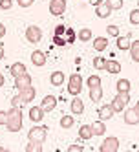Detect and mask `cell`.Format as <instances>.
I'll use <instances>...</instances> for the list:
<instances>
[{
    "mask_svg": "<svg viewBox=\"0 0 139 152\" xmlns=\"http://www.w3.org/2000/svg\"><path fill=\"white\" fill-rule=\"evenodd\" d=\"M7 132H18L22 130V110L20 108H15L11 106V110L7 112Z\"/></svg>",
    "mask_w": 139,
    "mask_h": 152,
    "instance_id": "1",
    "label": "cell"
},
{
    "mask_svg": "<svg viewBox=\"0 0 139 152\" xmlns=\"http://www.w3.org/2000/svg\"><path fill=\"white\" fill-rule=\"evenodd\" d=\"M68 94L70 95H79L81 90H82V77H81V73H71L70 75V79H68Z\"/></svg>",
    "mask_w": 139,
    "mask_h": 152,
    "instance_id": "2",
    "label": "cell"
},
{
    "mask_svg": "<svg viewBox=\"0 0 139 152\" xmlns=\"http://www.w3.org/2000/svg\"><path fill=\"white\" fill-rule=\"evenodd\" d=\"M46 136H48V126H40V125L33 126V128L28 132V139L33 141V143H44V141H46Z\"/></svg>",
    "mask_w": 139,
    "mask_h": 152,
    "instance_id": "3",
    "label": "cell"
},
{
    "mask_svg": "<svg viewBox=\"0 0 139 152\" xmlns=\"http://www.w3.org/2000/svg\"><path fill=\"white\" fill-rule=\"evenodd\" d=\"M117 148H119V139L110 136V137H104V141L99 147V152H117Z\"/></svg>",
    "mask_w": 139,
    "mask_h": 152,
    "instance_id": "4",
    "label": "cell"
},
{
    "mask_svg": "<svg viewBox=\"0 0 139 152\" xmlns=\"http://www.w3.org/2000/svg\"><path fill=\"white\" fill-rule=\"evenodd\" d=\"M26 39H28V42H31V44H37V42L42 40V29L39 26H28Z\"/></svg>",
    "mask_w": 139,
    "mask_h": 152,
    "instance_id": "5",
    "label": "cell"
},
{
    "mask_svg": "<svg viewBox=\"0 0 139 152\" xmlns=\"http://www.w3.org/2000/svg\"><path fill=\"white\" fill-rule=\"evenodd\" d=\"M49 13L53 17H60L66 13V0H51L49 2Z\"/></svg>",
    "mask_w": 139,
    "mask_h": 152,
    "instance_id": "6",
    "label": "cell"
},
{
    "mask_svg": "<svg viewBox=\"0 0 139 152\" xmlns=\"http://www.w3.org/2000/svg\"><path fill=\"white\" fill-rule=\"evenodd\" d=\"M28 86H31V75L29 73H24V75L15 77V88L18 92H22L24 88H28Z\"/></svg>",
    "mask_w": 139,
    "mask_h": 152,
    "instance_id": "7",
    "label": "cell"
},
{
    "mask_svg": "<svg viewBox=\"0 0 139 152\" xmlns=\"http://www.w3.org/2000/svg\"><path fill=\"white\" fill-rule=\"evenodd\" d=\"M114 108H112V104L108 103V104H103V106H99V110H97V115H99V119L101 121H108V119H112L114 117Z\"/></svg>",
    "mask_w": 139,
    "mask_h": 152,
    "instance_id": "8",
    "label": "cell"
},
{
    "mask_svg": "<svg viewBox=\"0 0 139 152\" xmlns=\"http://www.w3.org/2000/svg\"><path fill=\"white\" fill-rule=\"evenodd\" d=\"M124 123L126 125H137L139 123V112L135 110V108H128V110H124Z\"/></svg>",
    "mask_w": 139,
    "mask_h": 152,
    "instance_id": "9",
    "label": "cell"
},
{
    "mask_svg": "<svg viewBox=\"0 0 139 152\" xmlns=\"http://www.w3.org/2000/svg\"><path fill=\"white\" fill-rule=\"evenodd\" d=\"M55 106H57V97H55V95H46L44 99H42V103H40V108H42L44 112L55 110Z\"/></svg>",
    "mask_w": 139,
    "mask_h": 152,
    "instance_id": "10",
    "label": "cell"
},
{
    "mask_svg": "<svg viewBox=\"0 0 139 152\" xmlns=\"http://www.w3.org/2000/svg\"><path fill=\"white\" fill-rule=\"evenodd\" d=\"M70 108H71V114H73V115H81V114L84 112V103H82V99H81L79 95H75V97L71 99Z\"/></svg>",
    "mask_w": 139,
    "mask_h": 152,
    "instance_id": "11",
    "label": "cell"
},
{
    "mask_svg": "<svg viewBox=\"0 0 139 152\" xmlns=\"http://www.w3.org/2000/svg\"><path fill=\"white\" fill-rule=\"evenodd\" d=\"M44 114H46V112L42 110L40 106H31V108H29V119H31L33 123H40L42 119H44Z\"/></svg>",
    "mask_w": 139,
    "mask_h": 152,
    "instance_id": "12",
    "label": "cell"
},
{
    "mask_svg": "<svg viewBox=\"0 0 139 152\" xmlns=\"http://www.w3.org/2000/svg\"><path fill=\"white\" fill-rule=\"evenodd\" d=\"M64 81H66V75H64V72H51V75H49L51 86H62Z\"/></svg>",
    "mask_w": 139,
    "mask_h": 152,
    "instance_id": "13",
    "label": "cell"
},
{
    "mask_svg": "<svg viewBox=\"0 0 139 152\" xmlns=\"http://www.w3.org/2000/svg\"><path fill=\"white\" fill-rule=\"evenodd\" d=\"M104 70L108 72V73H112V75H115V73H119V72H121V62H119V61H115V59H110V61H106Z\"/></svg>",
    "mask_w": 139,
    "mask_h": 152,
    "instance_id": "14",
    "label": "cell"
},
{
    "mask_svg": "<svg viewBox=\"0 0 139 152\" xmlns=\"http://www.w3.org/2000/svg\"><path fill=\"white\" fill-rule=\"evenodd\" d=\"M31 62H33L35 66H44V64H46V53L35 50L33 53H31Z\"/></svg>",
    "mask_w": 139,
    "mask_h": 152,
    "instance_id": "15",
    "label": "cell"
},
{
    "mask_svg": "<svg viewBox=\"0 0 139 152\" xmlns=\"http://www.w3.org/2000/svg\"><path fill=\"white\" fill-rule=\"evenodd\" d=\"M9 73H11L13 77H18V75L28 73V70H26V66H24L22 62H13L11 66H9Z\"/></svg>",
    "mask_w": 139,
    "mask_h": 152,
    "instance_id": "16",
    "label": "cell"
},
{
    "mask_svg": "<svg viewBox=\"0 0 139 152\" xmlns=\"http://www.w3.org/2000/svg\"><path fill=\"white\" fill-rule=\"evenodd\" d=\"M92 137H93V128H92V125H82V126L79 128V139L88 141V139H92Z\"/></svg>",
    "mask_w": 139,
    "mask_h": 152,
    "instance_id": "17",
    "label": "cell"
},
{
    "mask_svg": "<svg viewBox=\"0 0 139 152\" xmlns=\"http://www.w3.org/2000/svg\"><path fill=\"white\" fill-rule=\"evenodd\" d=\"M95 15H97L99 18H106V17H110V15H112V7L104 2V4H101V6L95 7Z\"/></svg>",
    "mask_w": 139,
    "mask_h": 152,
    "instance_id": "18",
    "label": "cell"
},
{
    "mask_svg": "<svg viewBox=\"0 0 139 152\" xmlns=\"http://www.w3.org/2000/svg\"><path fill=\"white\" fill-rule=\"evenodd\" d=\"M20 95H22V99H24V103H31L35 99V95H37V90L33 88V86H28V88H24L22 92H18Z\"/></svg>",
    "mask_w": 139,
    "mask_h": 152,
    "instance_id": "19",
    "label": "cell"
},
{
    "mask_svg": "<svg viewBox=\"0 0 139 152\" xmlns=\"http://www.w3.org/2000/svg\"><path fill=\"white\" fill-rule=\"evenodd\" d=\"M106 48H108V39H106V37H95V40H93V50L101 53Z\"/></svg>",
    "mask_w": 139,
    "mask_h": 152,
    "instance_id": "20",
    "label": "cell"
},
{
    "mask_svg": "<svg viewBox=\"0 0 139 152\" xmlns=\"http://www.w3.org/2000/svg\"><path fill=\"white\" fill-rule=\"evenodd\" d=\"M92 128H93V136H104V132H106V125H104V121H95L93 125H92Z\"/></svg>",
    "mask_w": 139,
    "mask_h": 152,
    "instance_id": "21",
    "label": "cell"
},
{
    "mask_svg": "<svg viewBox=\"0 0 139 152\" xmlns=\"http://www.w3.org/2000/svg\"><path fill=\"white\" fill-rule=\"evenodd\" d=\"M130 44H132V42H130V37H117V48H119V50H123V51H128V50H130Z\"/></svg>",
    "mask_w": 139,
    "mask_h": 152,
    "instance_id": "22",
    "label": "cell"
},
{
    "mask_svg": "<svg viewBox=\"0 0 139 152\" xmlns=\"http://www.w3.org/2000/svg\"><path fill=\"white\" fill-rule=\"evenodd\" d=\"M90 99L93 103H97L103 99V88L101 86H93V88H90Z\"/></svg>",
    "mask_w": 139,
    "mask_h": 152,
    "instance_id": "23",
    "label": "cell"
},
{
    "mask_svg": "<svg viewBox=\"0 0 139 152\" xmlns=\"http://www.w3.org/2000/svg\"><path fill=\"white\" fill-rule=\"evenodd\" d=\"M130 57H132V61L134 62H139V40H134L132 44H130Z\"/></svg>",
    "mask_w": 139,
    "mask_h": 152,
    "instance_id": "24",
    "label": "cell"
},
{
    "mask_svg": "<svg viewBox=\"0 0 139 152\" xmlns=\"http://www.w3.org/2000/svg\"><path fill=\"white\" fill-rule=\"evenodd\" d=\"M92 37H93V33H92V29H88V28H82L77 33V39L81 42H88V40H92Z\"/></svg>",
    "mask_w": 139,
    "mask_h": 152,
    "instance_id": "25",
    "label": "cell"
},
{
    "mask_svg": "<svg viewBox=\"0 0 139 152\" xmlns=\"http://www.w3.org/2000/svg\"><path fill=\"white\" fill-rule=\"evenodd\" d=\"M115 86H117V92H130V88H132V84L128 79H119Z\"/></svg>",
    "mask_w": 139,
    "mask_h": 152,
    "instance_id": "26",
    "label": "cell"
},
{
    "mask_svg": "<svg viewBox=\"0 0 139 152\" xmlns=\"http://www.w3.org/2000/svg\"><path fill=\"white\" fill-rule=\"evenodd\" d=\"M73 123H75V119H73V115H62V117H60V126H62L64 130L71 128V126H73Z\"/></svg>",
    "mask_w": 139,
    "mask_h": 152,
    "instance_id": "27",
    "label": "cell"
},
{
    "mask_svg": "<svg viewBox=\"0 0 139 152\" xmlns=\"http://www.w3.org/2000/svg\"><path fill=\"white\" fill-rule=\"evenodd\" d=\"M64 37H66V42L68 44H73V42L77 40V31L73 28H66V33H64Z\"/></svg>",
    "mask_w": 139,
    "mask_h": 152,
    "instance_id": "28",
    "label": "cell"
},
{
    "mask_svg": "<svg viewBox=\"0 0 139 152\" xmlns=\"http://www.w3.org/2000/svg\"><path fill=\"white\" fill-rule=\"evenodd\" d=\"M86 84H88V88H93V86H101V77L97 73L95 75H90V77L86 79Z\"/></svg>",
    "mask_w": 139,
    "mask_h": 152,
    "instance_id": "29",
    "label": "cell"
},
{
    "mask_svg": "<svg viewBox=\"0 0 139 152\" xmlns=\"http://www.w3.org/2000/svg\"><path fill=\"white\" fill-rule=\"evenodd\" d=\"M110 104H112V108H114V112L117 114V112H124V103H121L117 97H114V101H110Z\"/></svg>",
    "mask_w": 139,
    "mask_h": 152,
    "instance_id": "30",
    "label": "cell"
},
{
    "mask_svg": "<svg viewBox=\"0 0 139 152\" xmlns=\"http://www.w3.org/2000/svg\"><path fill=\"white\" fill-rule=\"evenodd\" d=\"M106 33H108V37H119L121 35V31H119V26H115V24H110V26H106Z\"/></svg>",
    "mask_w": 139,
    "mask_h": 152,
    "instance_id": "31",
    "label": "cell"
},
{
    "mask_svg": "<svg viewBox=\"0 0 139 152\" xmlns=\"http://www.w3.org/2000/svg\"><path fill=\"white\" fill-rule=\"evenodd\" d=\"M26 152H42V143H33V141H29L26 145Z\"/></svg>",
    "mask_w": 139,
    "mask_h": 152,
    "instance_id": "32",
    "label": "cell"
},
{
    "mask_svg": "<svg viewBox=\"0 0 139 152\" xmlns=\"http://www.w3.org/2000/svg\"><path fill=\"white\" fill-rule=\"evenodd\" d=\"M108 59H104V57H95L93 59V68L95 70H104V64Z\"/></svg>",
    "mask_w": 139,
    "mask_h": 152,
    "instance_id": "33",
    "label": "cell"
},
{
    "mask_svg": "<svg viewBox=\"0 0 139 152\" xmlns=\"http://www.w3.org/2000/svg\"><path fill=\"white\" fill-rule=\"evenodd\" d=\"M22 104H26V103H24V99H22V95L17 94L13 99H11V106H15V108H22Z\"/></svg>",
    "mask_w": 139,
    "mask_h": 152,
    "instance_id": "34",
    "label": "cell"
},
{
    "mask_svg": "<svg viewBox=\"0 0 139 152\" xmlns=\"http://www.w3.org/2000/svg\"><path fill=\"white\" fill-rule=\"evenodd\" d=\"M117 99H119L121 103H124V104H128L130 103V92H117Z\"/></svg>",
    "mask_w": 139,
    "mask_h": 152,
    "instance_id": "35",
    "label": "cell"
},
{
    "mask_svg": "<svg viewBox=\"0 0 139 152\" xmlns=\"http://www.w3.org/2000/svg\"><path fill=\"white\" fill-rule=\"evenodd\" d=\"M130 24L139 26V7H135L134 11H130Z\"/></svg>",
    "mask_w": 139,
    "mask_h": 152,
    "instance_id": "36",
    "label": "cell"
},
{
    "mask_svg": "<svg viewBox=\"0 0 139 152\" xmlns=\"http://www.w3.org/2000/svg\"><path fill=\"white\" fill-rule=\"evenodd\" d=\"M104 2L112 7V11H115V9H121V7H123V0H104Z\"/></svg>",
    "mask_w": 139,
    "mask_h": 152,
    "instance_id": "37",
    "label": "cell"
},
{
    "mask_svg": "<svg viewBox=\"0 0 139 152\" xmlns=\"http://www.w3.org/2000/svg\"><path fill=\"white\" fill-rule=\"evenodd\" d=\"M51 42H53L55 46H66V44H68V42H66V37H60V35H53Z\"/></svg>",
    "mask_w": 139,
    "mask_h": 152,
    "instance_id": "38",
    "label": "cell"
},
{
    "mask_svg": "<svg viewBox=\"0 0 139 152\" xmlns=\"http://www.w3.org/2000/svg\"><path fill=\"white\" fill-rule=\"evenodd\" d=\"M64 33H66V26H64V24L55 26V31H53V35H60V37H64Z\"/></svg>",
    "mask_w": 139,
    "mask_h": 152,
    "instance_id": "39",
    "label": "cell"
},
{
    "mask_svg": "<svg viewBox=\"0 0 139 152\" xmlns=\"http://www.w3.org/2000/svg\"><path fill=\"white\" fill-rule=\"evenodd\" d=\"M11 6H13V0H0V9H4V11L11 9Z\"/></svg>",
    "mask_w": 139,
    "mask_h": 152,
    "instance_id": "40",
    "label": "cell"
},
{
    "mask_svg": "<svg viewBox=\"0 0 139 152\" xmlns=\"http://www.w3.org/2000/svg\"><path fill=\"white\" fill-rule=\"evenodd\" d=\"M33 2H35V0H17V4L20 6V7H31V6H33Z\"/></svg>",
    "mask_w": 139,
    "mask_h": 152,
    "instance_id": "41",
    "label": "cell"
},
{
    "mask_svg": "<svg viewBox=\"0 0 139 152\" xmlns=\"http://www.w3.org/2000/svg\"><path fill=\"white\" fill-rule=\"evenodd\" d=\"M0 125L2 126L7 125V112H4V110H0Z\"/></svg>",
    "mask_w": 139,
    "mask_h": 152,
    "instance_id": "42",
    "label": "cell"
},
{
    "mask_svg": "<svg viewBox=\"0 0 139 152\" xmlns=\"http://www.w3.org/2000/svg\"><path fill=\"white\" fill-rule=\"evenodd\" d=\"M68 152H84V148H82V145H70Z\"/></svg>",
    "mask_w": 139,
    "mask_h": 152,
    "instance_id": "43",
    "label": "cell"
},
{
    "mask_svg": "<svg viewBox=\"0 0 139 152\" xmlns=\"http://www.w3.org/2000/svg\"><path fill=\"white\" fill-rule=\"evenodd\" d=\"M90 2H92V6H93V7H97V6L104 4V0H90Z\"/></svg>",
    "mask_w": 139,
    "mask_h": 152,
    "instance_id": "44",
    "label": "cell"
},
{
    "mask_svg": "<svg viewBox=\"0 0 139 152\" xmlns=\"http://www.w3.org/2000/svg\"><path fill=\"white\" fill-rule=\"evenodd\" d=\"M4 35H6V26H4L2 22H0V39H2Z\"/></svg>",
    "mask_w": 139,
    "mask_h": 152,
    "instance_id": "45",
    "label": "cell"
},
{
    "mask_svg": "<svg viewBox=\"0 0 139 152\" xmlns=\"http://www.w3.org/2000/svg\"><path fill=\"white\" fill-rule=\"evenodd\" d=\"M6 57V53H4V44H0V61H2Z\"/></svg>",
    "mask_w": 139,
    "mask_h": 152,
    "instance_id": "46",
    "label": "cell"
},
{
    "mask_svg": "<svg viewBox=\"0 0 139 152\" xmlns=\"http://www.w3.org/2000/svg\"><path fill=\"white\" fill-rule=\"evenodd\" d=\"M4 83H6V79H4V75L0 73V88H2V86H4Z\"/></svg>",
    "mask_w": 139,
    "mask_h": 152,
    "instance_id": "47",
    "label": "cell"
},
{
    "mask_svg": "<svg viewBox=\"0 0 139 152\" xmlns=\"http://www.w3.org/2000/svg\"><path fill=\"white\" fill-rule=\"evenodd\" d=\"M134 108H135V110H137V112H139V101H137V103H135V106H134Z\"/></svg>",
    "mask_w": 139,
    "mask_h": 152,
    "instance_id": "48",
    "label": "cell"
},
{
    "mask_svg": "<svg viewBox=\"0 0 139 152\" xmlns=\"http://www.w3.org/2000/svg\"><path fill=\"white\" fill-rule=\"evenodd\" d=\"M0 152H7V148H4V147H0Z\"/></svg>",
    "mask_w": 139,
    "mask_h": 152,
    "instance_id": "49",
    "label": "cell"
},
{
    "mask_svg": "<svg viewBox=\"0 0 139 152\" xmlns=\"http://www.w3.org/2000/svg\"><path fill=\"white\" fill-rule=\"evenodd\" d=\"M126 152H132V150H126Z\"/></svg>",
    "mask_w": 139,
    "mask_h": 152,
    "instance_id": "50",
    "label": "cell"
},
{
    "mask_svg": "<svg viewBox=\"0 0 139 152\" xmlns=\"http://www.w3.org/2000/svg\"><path fill=\"white\" fill-rule=\"evenodd\" d=\"M137 7H139V6H137Z\"/></svg>",
    "mask_w": 139,
    "mask_h": 152,
    "instance_id": "51",
    "label": "cell"
},
{
    "mask_svg": "<svg viewBox=\"0 0 139 152\" xmlns=\"http://www.w3.org/2000/svg\"><path fill=\"white\" fill-rule=\"evenodd\" d=\"M137 152H139V150H137Z\"/></svg>",
    "mask_w": 139,
    "mask_h": 152,
    "instance_id": "52",
    "label": "cell"
}]
</instances>
